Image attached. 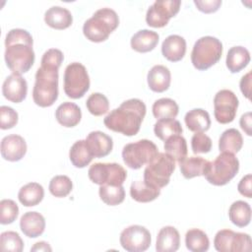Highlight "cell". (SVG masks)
<instances>
[{
    "label": "cell",
    "instance_id": "1",
    "mask_svg": "<svg viewBox=\"0 0 252 252\" xmlns=\"http://www.w3.org/2000/svg\"><path fill=\"white\" fill-rule=\"evenodd\" d=\"M32 36L23 29L9 31L5 37V62L14 74L28 72L34 63Z\"/></svg>",
    "mask_w": 252,
    "mask_h": 252
},
{
    "label": "cell",
    "instance_id": "2",
    "mask_svg": "<svg viewBox=\"0 0 252 252\" xmlns=\"http://www.w3.org/2000/svg\"><path fill=\"white\" fill-rule=\"evenodd\" d=\"M146 104L139 98H130L111 110L104 118L105 127L125 136H135L146 115Z\"/></svg>",
    "mask_w": 252,
    "mask_h": 252
},
{
    "label": "cell",
    "instance_id": "3",
    "mask_svg": "<svg viewBox=\"0 0 252 252\" xmlns=\"http://www.w3.org/2000/svg\"><path fill=\"white\" fill-rule=\"evenodd\" d=\"M58 68L40 65L35 73L32 98L40 107L51 106L58 98Z\"/></svg>",
    "mask_w": 252,
    "mask_h": 252
},
{
    "label": "cell",
    "instance_id": "4",
    "mask_svg": "<svg viewBox=\"0 0 252 252\" xmlns=\"http://www.w3.org/2000/svg\"><path fill=\"white\" fill-rule=\"evenodd\" d=\"M118 25L119 18L117 13L110 8H101L85 22L83 32L90 41L101 42L108 38Z\"/></svg>",
    "mask_w": 252,
    "mask_h": 252
},
{
    "label": "cell",
    "instance_id": "5",
    "mask_svg": "<svg viewBox=\"0 0 252 252\" xmlns=\"http://www.w3.org/2000/svg\"><path fill=\"white\" fill-rule=\"evenodd\" d=\"M222 54V43L217 37L206 35L195 42L191 52V62L199 71H205L218 63Z\"/></svg>",
    "mask_w": 252,
    "mask_h": 252
},
{
    "label": "cell",
    "instance_id": "6",
    "mask_svg": "<svg viewBox=\"0 0 252 252\" xmlns=\"http://www.w3.org/2000/svg\"><path fill=\"white\" fill-rule=\"evenodd\" d=\"M239 160L229 153H221L214 161H209L204 173L207 181L216 186L227 184L238 172Z\"/></svg>",
    "mask_w": 252,
    "mask_h": 252
},
{
    "label": "cell",
    "instance_id": "7",
    "mask_svg": "<svg viewBox=\"0 0 252 252\" xmlns=\"http://www.w3.org/2000/svg\"><path fill=\"white\" fill-rule=\"evenodd\" d=\"M175 169V160L166 153H158L144 170V181L154 187L162 188L169 183Z\"/></svg>",
    "mask_w": 252,
    "mask_h": 252
},
{
    "label": "cell",
    "instance_id": "8",
    "mask_svg": "<svg viewBox=\"0 0 252 252\" xmlns=\"http://www.w3.org/2000/svg\"><path fill=\"white\" fill-rule=\"evenodd\" d=\"M158 154V149L156 144L150 140L143 139L125 145L122 150V158L128 167L139 169L149 163Z\"/></svg>",
    "mask_w": 252,
    "mask_h": 252
},
{
    "label": "cell",
    "instance_id": "9",
    "mask_svg": "<svg viewBox=\"0 0 252 252\" xmlns=\"http://www.w3.org/2000/svg\"><path fill=\"white\" fill-rule=\"evenodd\" d=\"M90 89V77L86 67L79 63L69 64L64 72V92L67 96L77 99Z\"/></svg>",
    "mask_w": 252,
    "mask_h": 252
},
{
    "label": "cell",
    "instance_id": "10",
    "mask_svg": "<svg viewBox=\"0 0 252 252\" xmlns=\"http://www.w3.org/2000/svg\"><path fill=\"white\" fill-rule=\"evenodd\" d=\"M89 178L97 185H122L127 172L122 165L116 162H95L88 171Z\"/></svg>",
    "mask_w": 252,
    "mask_h": 252
},
{
    "label": "cell",
    "instance_id": "11",
    "mask_svg": "<svg viewBox=\"0 0 252 252\" xmlns=\"http://www.w3.org/2000/svg\"><path fill=\"white\" fill-rule=\"evenodd\" d=\"M214 246L219 252H242L250 251L252 242L250 235L247 233L221 229L215 236Z\"/></svg>",
    "mask_w": 252,
    "mask_h": 252
},
{
    "label": "cell",
    "instance_id": "12",
    "mask_svg": "<svg viewBox=\"0 0 252 252\" xmlns=\"http://www.w3.org/2000/svg\"><path fill=\"white\" fill-rule=\"evenodd\" d=\"M180 0H157L147 11L146 22L150 27L162 28L180 9Z\"/></svg>",
    "mask_w": 252,
    "mask_h": 252
},
{
    "label": "cell",
    "instance_id": "13",
    "mask_svg": "<svg viewBox=\"0 0 252 252\" xmlns=\"http://www.w3.org/2000/svg\"><path fill=\"white\" fill-rule=\"evenodd\" d=\"M238 98L230 90H220L214 97V115L220 124H227L234 120L238 107Z\"/></svg>",
    "mask_w": 252,
    "mask_h": 252
},
{
    "label": "cell",
    "instance_id": "14",
    "mask_svg": "<svg viewBox=\"0 0 252 252\" xmlns=\"http://www.w3.org/2000/svg\"><path fill=\"white\" fill-rule=\"evenodd\" d=\"M119 241L123 249L128 252H143L150 247L152 237L145 226L134 224L122 230Z\"/></svg>",
    "mask_w": 252,
    "mask_h": 252
},
{
    "label": "cell",
    "instance_id": "15",
    "mask_svg": "<svg viewBox=\"0 0 252 252\" xmlns=\"http://www.w3.org/2000/svg\"><path fill=\"white\" fill-rule=\"evenodd\" d=\"M27 81L19 74L12 73L5 79L2 85V94L4 97L15 103L23 101L27 96Z\"/></svg>",
    "mask_w": 252,
    "mask_h": 252
},
{
    "label": "cell",
    "instance_id": "16",
    "mask_svg": "<svg viewBox=\"0 0 252 252\" xmlns=\"http://www.w3.org/2000/svg\"><path fill=\"white\" fill-rule=\"evenodd\" d=\"M1 156L9 161H18L24 158L27 153V144L25 139L16 134L8 135L1 141Z\"/></svg>",
    "mask_w": 252,
    "mask_h": 252
},
{
    "label": "cell",
    "instance_id": "17",
    "mask_svg": "<svg viewBox=\"0 0 252 252\" xmlns=\"http://www.w3.org/2000/svg\"><path fill=\"white\" fill-rule=\"evenodd\" d=\"M86 141L94 158L106 157L113 148L112 138L101 131L91 132L87 136Z\"/></svg>",
    "mask_w": 252,
    "mask_h": 252
},
{
    "label": "cell",
    "instance_id": "18",
    "mask_svg": "<svg viewBox=\"0 0 252 252\" xmlns=\"http://www.w3.org/2000/svg\"><path fill=\"white\" fill-rule=\"evenodd\" d=\"M20 227L23 233L31 238L41 235L45 228V220L37 212H27L20 220Z\"/></svg>",
    "mask_w": 252,
    "mask_h": 252
},
{
    "label": "cell",
    "instance_id": "19",
    "mask_svg": "<svg viewBox=\"0 0 252 252\" xmlns=\"http://www.w3.org/2000/svg\"><path fill=\"white\" fill-rule=\"evenodd\" d=\"M186 52V40L178 34L168 35L161 44L162 55L171 62L180 61Z\"/></svg>",
    "mask_w": 252,
    "mask_h": 252
},
{
    "label": "cell",
    "instance_id": "20",
    "mask_svg": "<svg viewBox=\"0 0 252 252\" xmlns=\"http://www.w3.org/2000/svg\"><path fill=\"white\" fill-rule=\"evenodd\" d=\"M180 245L178 230L170 225L160 228L157 236L156 250L158 252H175Z\"/></svg>",
    "mask_w": 252,
    "mask_h": 252
},
{
    "label": "cell",
    "instance_id": "21",
    "mask_svg": "<svg viewBox=\"0 0 252 252\" xmlns=\"http://www.w3.org/2000/svg\"><path fill=\"white\" fill-rule=\"evenodd\" d=\"M147 80L148 86L153 92L162 93L166 91L170 86V71L163 65H155L148 72Z\"/></svg>",
    "mask_w": 252,
    "mask_h": 252
},
{
    "label": "cell",
    "instance_id": "22",
    "mask_svg": "<svg viewBox=\"0 0 252 252\" xmlns=\"http://www.w3.org/2000/svg\"><path fill=\"white\" fill-rule=\"evenodd\" d=\"M55 117L59 124L64 127L71 128L79 124L82 118V112L76 103L66 101L57 107Z\"/></svg>",
    "mask_w": 252,
    "mask_h": 252
},
{
    "label": "cell",
    "instance_id": "23",
    "mask_svg": "<svg viewBox=\"0 0 252 252\" xmlns=\"http://www.w3.org/2000/svg\"><path fill=\"white\" fill-rule=\"evenodd\" d=\"M44 22L52 29L64 30L72 25L73 17L68 9L60 6H53L45 12Z\"/></svg>",
    "mask_w": 252,
    "mask_h": 252
},
{
    "label": "cell",
    "instance_id": "24",
    "mask_svg": "<svg viewBox=\"0 0 252 252\" xmlns=\"http://www.w3.org/2000/svg\"><path fill=\"white\" fill-rule=\"evenodd\" d=\"M158 32L150 30H141L131 37V47L141 53L152 51L158 42Z\"/></svg>",
    "mask_w": 252,
    "mask_h": 252
},
{
    "label": "cell",
    "instance_id": "25",
    "mask_svg": "<svg viewBox=\"0 0 252 252\" xmlns=\"http://www.w3.org/2000/svg\"><path fill=\"white\" fill-rule=\"evenodd\" d=\"M187 128L195 133L205 132L210 129L211 119L209 113L202 108H194L188 111L184 117Z\"/></svg>",
    "mask_w": 252,
    "mask_h": 252
},
{
    "label": "cell",
    "instance_id": "26",
    "mask_svg": "<svg viewBox=\"0 0 252 252\" xmlns=\"http://www.w3.org/2000/svg\"><path fill=\"white\" fill-rule=\"evenodd\" d=\"M243 146V138L235 128H229L222 132L219 140V149L221 153L236 154Z\"/></svg>",
    "mask_w": 252,
    "mask_h": 252
},
{
    "label": "cell",
    "instance_id": "27",
    "mask_svg": "<svg viewBox=\"0 0 252 252\" xmlns=\"http://www.w3.org/2000/svg\"><path fill=\"white\" fill-rule=\"evenodd\" d=\"M44 197L43 187L36 182H30L24 185L18 193L21 204L25 207H33L39 204Z\"/></svg>",
    "mask_w": 252,
    "mask_h": 252
},
{
    "label": "cell",
    "instance_id": "28",
    "mask_svg": "<svg viewBox=\"0 0 252 252\" xmlns=\"http://www.w3.org/2000/svg\"><path fill=\"white\" fill-rule=\"evenodd\" d=\"M69 158L75 167L83 168L90 164L94 156L87 144V141L79 140L72 145L69 152Z\"/></svg>",
    "mask_w": 252,
    "mask_h": 252
},
{
    "label": "cell",
    "instance_id": "29",
    "mask_svg": "<svg viewBox=\"0 0 252 252\" xmlns=\"http://www.w3.org/2000/svg\"><path fill=\"white\" fill-rule=\"evenodd\" d=\"M250 62V53L243 46L231 47L226 55V67L231 73H238Z\"/></svg>",
    "mask_w": 252,
    "mask_h": 252
},
{
    "label": "cell",
    "instance_id": "30",
    "mask_svg": "<svg viewBox=\"0 0 252 252\" xmlns=\"http://www.w3.org/2000/svg\"><path fill=\"white\" fill-rule=\"evenodd\" d=\"M209 160L201 157H190L185 158L179 161V167L181 174L186 179H191L196 176L204 175Z\"/></svg>",
    "mask_w": 252,
    "mask_h": 252
},
{
    "label": "cell",
    "instance_id": "31",
    "mask_svg": "<svg viewBox=\"0 0 252 252\" xmlns=\"http://www.w3.org/2000/svg\"><path fill=\"white\" fill-rule=\"evenodd\" d=\"M160 194V189L147 184L144 180L132 182L130 195L132 199L140 203H148L156 200Z\"/></svg>",
    "mask_w": 252,
    "mask_h": 252
},
{
    "label": "cell",
    "instance_id": "32",
    "mask_svg": "<svg viewBox=\"0 0 252 252\" xmlns=\"http://www.w3.org/2000/svg\"><path fill=\"white\" fill-rule=\"evenodd\" d=\"M229 220L238 227H244L250 223L251 208L247 202L238 200L233 202L228 210Z\"/></svg>",
    "mask_w": 252,
    "mask_h": 252
},
{
    "label": "cell",
    "instance_id": "33",
    "mask_svg": "<svg viewBox=\"0 0 252 252\" xmlns=\"http://www.w3.org/2000/svg\"><path fill=\"white\" fill-rule=\"evenodd\" d=\"M152 110L157 119H174L178 114L179 107L175 100L162 97L154 102Z\"/></svg>",
    "mask_w": 252,
    "mask_h": 252
},
{
    "label": "cell",
    "instance_id": "34",
    "mask_svg": "<svg viewBox=\"0 0 252 252\" xmlns=\"http://www.w3.org/2000/svg\"><path fill=\"white\" fill-rule=\"evenodd\" d=\"M185 245L192 252H205L210 247V240L203 230L191 228L185 234Z\"/></svg>",
    "mask_w": 252,
    "mask_h": 252
},
{
    "label": "cell",
    "instance_id": "35",
    "mask_svg": "<svg viewBox=\"0 0 252 252\" xmlns=\"http://www.w3.org/2000/svg\"><path fill=\"white\" fill-rule=\"evenodd\" d=\"M164 151L176 161H181L187 156V143L183 136L173 135L164 141Z\"/></svg>",
    "mask_w": 252,
    "mask_h": 252
},
{
    "label": "cell",
    "instance_id": "36",
    "mask_svg": "<svg viewBox=\"0 0 252 252\" xmlns=\"http://www.w3.org/2000/svg\"><path fill=\"white\" fill-rule=\"evenodd\" d=\"M183 129L178 120L158 119L154 125L155 135L161 141H165L173 135H180Z\"/></svg>",
    "mask_w": 252,
    "mask_h": 252
},
{
    "label": "cell",
    "instance_id": "37",
    "mask_svg": "<svg viewBox=\"0 0 252 252\" xmlns=\"http://www.w3.org/2000/svg\"><path fill=\"white\" fill-rule=\"evenodd\" d=\"M98 194L101 201L108 206L119 205L125 199V190L122 185H100Z\"/></svg>",
    "mask_w": 252,
    "mask_h": 252
},
{
    "label": "cell",
    "instance_id": "38",
    "mask_svg": "<svg viewBox=\"0 0 252 252\" xmlns=\"http://www.w3.org/2000/svg\"><path fill=\"white\" fill-rule=\"evenodd\" d=\"M72 188L73 183L66 175H56L52 177L48 186L49 192L57 198L66 197L72 191Z\"/></svg>",
    "mask_w": 252,
    "mask_h": 252
},
{
    "label": "cell",
    "instance_id": "39",
    "mask_svg": "<svg viewBox=\"0 0 252 252\" xmlns=\"http://www.w3.org/2000/svg\"><path fill=\"white\" fill-rule=\"evenodd\" d=\"M86 106L90 113L94 116H100L108 111L109 101L104 94L100 93H94L88 97Z\"/></svg>",
    "mask_w": 252,
    "mask_h": 252
},
{
    "label": "cell",
    "instance_id": "40",
    "mask_svg": "<svg viewBox=\"0 0 252 252\" xmlns=\"http://www.w3.org/2000/svg\"><path fill=\"white\" fill-rule=\"evenodd\" d=\"M0 248L6 252H22L24 242L16 231H4L0 235Z\"/></svg>",
    "mask_w": 252,
    "mask_h": 252
},
{
    "label": "cell",
    "instance_id": "41",
    "mask_svg": "<svg viewBox=\"0 0 252 252\" xmlns=\"http://www.w3.org/2000/svg\"><path fill=\"white\" fill-rule=\"evenodd\" d=\"M19 215L18 205L11 199H3L0 202V222L9 224L16 220Z\"/></svg>",
    "mask_w": 252,
    "mask_h": 252
},
{
    "label": "cell",
    "instance_id": "42",
    "mask_svg": "<svg viewBox=\"0 0 252 252\" xmlns=\"http://www.w3.org/2000/svg\"><path fill=\"white\" fill-rule=\"evenodd\" d=\"M191 148L194 154H207L212 149V140L203 132L195 133L191 139Z\"/></svg>",
    "mask_w": 252,
    "mask_h": 252
},
{
    "label": "cell",
    "instance_id": "43",
    "mask_svg": "<svg viewBox=\"0 0 252 252\" xmlns=\"http://www.w3.org/2000/svg\"><path fill=\"white\" fill-rule=\"evenodd\" d=\"M18 123V113L12 107L2 105L0 107V128L11 129Z\"/></svg>",
    "mask_w": 252,
    "mask_h": 252
},
{
    "label": "cell",
    "instance_id": "44",
    "mask_svg": "<svg viewBox=\"0 0 252 252\" xmlns=\"http://www.w3.org/2000/svg\"><path fill=\"white\" fill-rule=\"evenodd\" d=\"M64 55L61 50L56 48H50L47 51L44 52L41 58V65L44 66H50L58 68L61 66V63L63 62Z\"/></svg>",
    "mask_w": 252,
    "mask_h": 252
},
{
    "label": "cell",
    "instance_id": "45",
    "mask_svg": "<svg viewBox=\"0 0 252 252\" xmlns=\"http://www.w3.org/2000/svg\"><path fill=\"white\" fill-rule=\"evenodd\" d=\"M194 4L199 11L209 14L219 10L221 5V0H194Z\"/></svg>",
    "mask_w": 252,
    "mask_h": 252
},
{
    "label": "cell",
    "instance_id": "46",
    "mask_svg": "<svg viewBox=\"0 0 252 252\" xmlns=\"http://www.w3.org/2000/svg\"><path fill=\"white\" fill-rule=\"evenodd\" d=\"M251 182H252V175L249 173L241 178L237 185L238 192L247 198L252 197V189H251Z\"/></svg>",
    "mask_w": 252,
    "mask_h": 252
},
{
    "label": "cell",
    "instance_id": "47",
    "mask_svg": "<svg viewBox=\"0 0 252 252\" xmlns=\"http://www.w3.org/2000/svg\"><path fill=\"white\" fill-rule=\"evenodd\" d=\"M240 91L243 94V95L250 99L251 94V71H249L247 74H245L241 80H240Z\"/></svg>",
    "mask_w": 252,
    "mask_h": 252
},
{
    "label": "cell",
    "instance_id": "48",
    "mask_svg": "<svg viewBox=\"0 0 252 252\" xmlns=\"http://www.w3.org/2000/svg\"><path fill=\"white\" fill-rule=\"evenodd\" d=\"M239 124H240L241 129L248 136L252 135V131H251V112H246V113L242 114L241 117H240V120H239Z\"/></svg>",
    "mask_w": 252,
    "mask_h": 252
},
{
    "label": "cell",
    "instance_id": "49",
    "mask_svg": "<svg viewBox=\"0 0 252 252\" xmlns=\"http://www.w3.org/2000/svg\"><path fill=\"white\" fill-rule=\"evenodd\" d=\"M51 247L49 246V244L45 241H39L36 242L32 248L31 251H51Z\"/></svg>",
    "mask_w": 252,
    "mask_h": 252
}]
</instances>
